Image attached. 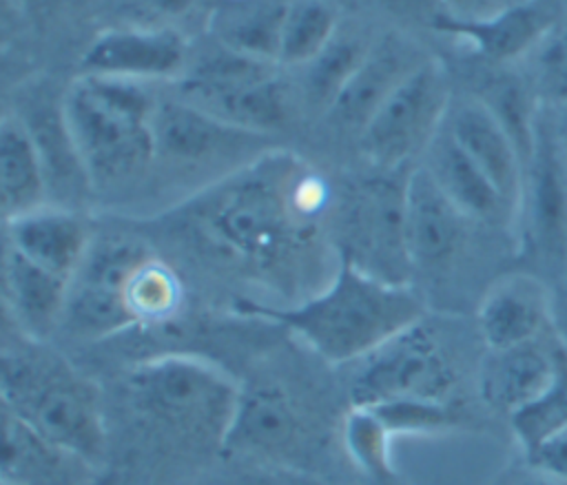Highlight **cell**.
I'll return each instance as SVG.
<instances>
[{"instance_id": "obj_13", "label": "cell", "mask_w": 567, "mask_h": 485, "mask_svg": "<svg viewBox=\"0 0 567 485\" xmlns=\"http://www.w3.org/2000/svg\"><path fill=\"white\" fill-rule=\"evenodd\" d=\"M470 217L439 188L423 164L405 177V246L412 268H441L463 248Z\"/></svg>"}, {"instance_id": "obj_40", "label": "cell", "mask_w": 567, "mask_h": 485, "mask_svg": "<svg viewBox=\"0 0 567 485\" xmlns=\"http://www.w3.org/2000/svg\"><path fill=\"white\" fill-rule=\"evenodd\" d=\"M2 485H18V483H11V481H2Z\"/></svg>"}, {"instance_id": "obj_15", "label": "cell", "mask_w": 567, "mask_h": 485, "mask_svg": "<svg viewBox=\"0 0 567 485\" xmlns=\"http://www.w3.org/2000/svg\"><path fill=\"white\" fill-rule=\"evenodd\" d=\"M560 337L556 330L505 350H485L476 370L481 401L507 419L534 401L551 381Z\"/></svg>"}, {"instance_id": "obj_30", "label": "cell", "mask_w": 567, "mask_h": 485, "mask_svg": "<svg viewBox=\"0 0 567 485\" xmlns=\"http://www.w3.org/2000/svg\"><path fill=\"white\" fill-rule=\"evenodd\" d=\"M343 447L350 461L370 478L392 483L396 472L392 467V438L381 416L372 407L350 405L341 425Z\"/></svg>"}, {"instance_id": "obj_23", "label": "cell", "mask_w": 567, "mask_h": 485, "mask_svg": "<svg viewBox=\"0 0 567 485\" xmlns=\"http://www.w3.org/2000/svg\"><path fill=\"white\" fill-rule=\"evenodd\" d=\"M49 184L38 146L18 115L0 122V204L4 221L47 204Z\"/></svg>"}, {"instance_id": "obj_5", "label": "cell", "mask_w": 567, "mask_h": 485, "mask_svg": "<svg viewBox=\"0 0 567 485\" xmlns=\"http://www.w3.org/2000/svg\"><path fill=\"white\" fill-rule=\"evenodd\" d=\"M239 388L210 363L162 354L128 370L124 399L155 436L195 447H224Z\"/></svg>"}, {"instance_id": "obj_11", "label": "cell", "mask_w": 567, "mask_h": 485, "mask_svg": "<svg viewBox=\"0 0 567 485\" xmlns=\"http://www.w3.org/2000/svg\"><path fill=\"white\" fill-rule=\"evenodd\" d=\"M151 252L137 241H93L69 283L62 328L82 339H102L137 326L126 288L133 270Z\"/></svg>"}, {"instance_id": "obj_37", "label": "cell", "mask_w": 567, "mask_h": 485, "mask_svg": "<svg viewBox=\"0 0 567 485\" xmlns=\"http://www.w3.org/2000/svg\"><path fill=\"white\" fill-rule=\"evenodd\" d=\"M443 4L450 13L461 18H476L496 11V7H492V0H443Z\"/></svg>"}, {"instance_id": "obj_20", "label": "cell", "mask_w": 567, "mask_h": 485, "mask_svg": "<svg viewBox=\"0 0 567 485\" xmlns=\"http://www.w3.org/2000/svg\"><path fill=\"white\" fill-rule=\"evenodd\" d=\"M423 58L403 42L401 38L388 35L370 44L365 58L341 89L332 106L326 111L339 128L354 131L357 135L385 102V97L399 86V82L419 64Z\"/></svg>"}, {"instance_id": "obj_33", "label": "cell", "mask_w": 567, "mask_h": 485, "mask_svg": "<svg viewBox=\"0 0 567 485\" xmlns=\"http://www.w3.org/2000/svg\"><path fill=\"white\" fill-rule=\"evenodd\" d=\"M527 82L540 106L567 102V27L549 29L529 51Z\"/></svg>"}, {"instance_id": "obj_39", "label": "cell", "mask_w": 567, "mask_h": 485, "mask_svg": "<svg viewBox=\"0 0 567 485\" xmlns=\"http://www.w3.org/2000/svg\"><path fill=\"white\" fill-rule=\"evenodd\" d=\"M155 2V7L159 9V11H166V13H182L184 9H188V4L193 2V0H153Z\"/></svg>"}, {"instance_id": "obj_24", "label": "cell", "mask_w": 567, "mask_h": 485, "mask_svg": "<svg viewBox=\"0 0 567 485\" xmlns=\"http://www.w3.org/2000/svg\"><path fill=\"white\" fill-rule=\"evenodd\" d=\"M299 427V416L277 385L239 388L235 414L226 434L224 447L230 450H281Z\"/></svg>"}, {"instance_id": "obj_9", "label": "cell", "mask_w": 567, "mask_h": 485, "mask_svg": "<svg viewBox=\"0 0 567 485\" xmlns=\"http://www.w3.org/2000/svg\"><path fill=\"white\" fill-rule=\"evenodd\" d=\"M357 363L350 401L359 407L401 399L452 401L456 388V368L425 317Z\"/></svg>"}, {"instance_id": "obj_3", "label": "cell", "mask_w": 567, "mask_h": 485, "mask_svg": "<svg viewBox=\"0 0 567 485\" xmlns=\"http://www.w3.org/2000/svg\"><path fill=\"white\" fill-rule=\"evenodd\" d=\"M0 394L4 412L55 447L89 465L104 456L109 430L100 390L40 341L4 348Z\"/></svg>"}, {"instance_id": "obj_38", "label": "cell", "mask_w": 567, "mask_h": 485, "mask_svg": "<svg viewBox=\"0 0 567 485\" xmlns=\"http://www.w3.org/2000/svg\"><path fill=\"white\" fill-rule=\"evenodd\" d=\"M503 485H563V483H558V481H554L551 476H547V474H543V472L529 467V465L523 461V469H518V472H514L512 476H507Z\"/></svg>"}, {"instance_id": "obj_29", "label": "cell", "mask_w": 567, "mask_h": 485, "mask_svg": "<svg viewBox=\"0 0 567 485\" xmlns=\"http://www.w3.org/2000/svg\"><path fill=\"white\" fill-rule=\"evenodd\" d=\"M507 421L520 452L567 427V343L560 341L556 370L545 390Z\"/></svg>"}, {"instance_id": "obj_10", "label": "cell", "mask_w": 567, "mask_h": 485, "mask_svg": "<svg viewBox=\"0 0 567 485\" xmlns=\"http://www.w3.org/2000/svg\"><path fill=\"white\" fill-rule=\"evenodd\" d=\"M514 233L518 257L529 261L527 272L554 286L567 270V175L543 106L534 155L525 166Z\"/></svg>"}, {"instance_id": "obj_25", "label": "cell", "mask_w": 567, "mask_h": 485, "mask_svg": "<svg viewBox=\"0 0 567 485\" xmlns=\"http://www.w3.org/2000/svg\"><path fill=\"white\" fill-rule=\"evenodd\" d=\"M288 0H235L213 18L217 44L277 64L279 33Z\"/></svg>"}, {"instance_id": "obj_21", "label": "cell", "mask_w": 567, "mask_h": 485, "mask_svg": "<svg viewBox=\"0 0 567 485\" xmlns=\"http://www.w3.org/2000/svg\"><path fill=\"white\" fill-rule=\"evenodd\" d=\"M432 27L465 40L485 60L507 64L529 55L551 29V18L532 2H518L476 18L443 11Z\"/></svg>"}, {"instance_id": "obj_4", "label": "cell", "mask_w": 567, "mask_h": 485, "mask_svg": "<svg viewBox=\"0 0 567 485\" xmlns=\"http://www.w3.org/2000/svg\"><path fill=\"white\" fill-rule=\"evenodd\" d=\"M62 106L93 190L128 184L155 162L157 97L142 82L82 73Z\"/></svg>"}, {"instance_id": "obj_18", "label": "cell", "mask_w": 567, "mask_h": 485, "mask_svg": "<svg viewBox=\"0 0 567 485\" xmlns=\"http://www.w3.org/2000/svg\"><path fill=\"white\" fill-rule=\"evenodd\" d=\"M4 246L69 281L93 246L86 219L75 208L60 204H44L4 221Z\"/></svg>"}, {"instance_id": "obj_19", "label": "cell", "mask_w": 567, "mask_h": 485, "mask_svg": "<svg viewBox=\"0 0 567 485\" xmlns=\"http://www.w3.org/2000/svg\"><path fill=\"white\" fill-rule=\"evenodd\" d=\"M423 166L450 202L474 224L514 230V208L478 164L458 146L445 122L425 148Z\"/></svg>"}, {"instance_id": "obj_34", "label": "cell", "mask_w": 567, "mask_h": 485, "mask_svg": "<svg viewBox=\"0 0 567 485\" xmlns=\"http://www.w3.org/2000/svg\"><path fill=\"white\" fill-rule=\"evenodd\" d=\"M520 454L529 467L567 485V427L554 432L551 436L543 438L540 443Z\"/></svg>"}, {"instance_id": "obj_14", "label": "cell", "mask_w": 567, "mask_h": 485, "mask_svg": "<svg viewBox=\"0 0 567 485\" xmlns=\"http://www.w3.org/2000/svg\"><path fill=\"white\" fill-rule=\"evenodd\" d=\"M186 44L171 29H113L100 33L82 55V73L120 80H164L184 73Z\"/></svg>"}, {"instance_id": "obj_32", "label": "cell", "mask_w": 567, "mask_h": 485, "mask_svg": "<svg viewBox=\"0 0 567 485\" xmlns=\"http://www.w3.org/2000/svg\"><path fill=\"white\" fill-rule=\"evenodd\" d=\"M385 427L396 434H436L450 432L465 423L463 412L452 401L401 399L372 407Z\"/></svg>"}, {"instance_id": "obj_12", "label": "cell", "mask_w": 567, "mask_h": 485, "mask_svg": "<svg viewBox=\"0 0 567 485\" xmlns=\"http://www.w3.org/2000/svg\"><path fill=\"white\" fill-rule=\"evenodd\" d=\"M476 330L485 350H505L534 341L551 323V286L520 270L494 279L476 308Z\"/></svg>"}, {"instance_id": "obj_28", "label": "cell", "mask_w": 567, "mask_h": 485, "mask_svg": "<svg viewBox=\"0 0 567 485\" xmlns=\"http://www.w3.org/2000/svg\"><path fill=\"white\" fill-rule=\"evenodd\" d=\"M370 44L359 35L337 33L315 60L303 64V97L315 111L326 113L332 106L365 58Z\"/></svg>"}, {"instance_id": "obj_7", "label": "cell", "mask_w": 567, "mask_h": 485, "mask_svg": "<svg viewBox=\"0 0 567 485\" xmlns=\"http://www.w3.org/2000/svg\"><path fill=\"white\" fill-rule=\"evenodd\" d=\"M277 66L219 44L184 69L179 95L226 124L266 135L288 115Z\"/></svg>"}, {"instance_id": "obj_36", "label": "cell", "mask_w": 567, "mask_h": 485, "mask_svg": "<svg viewBox=\"0 0 567 485\" xmlns=\"http://www.w3.org/2000/svg\"><path fill=\"white\" fill-rule=\"evenodd\" d=\"M551 323L563 343H567V270L551 286Z\"/></svg>"}, {"instance_id": "obj_26", "label": "cell", "mask_w": 567, "mask_h": 485, "mask_svg": "<svg viewBox=\"0 0 567 485\" xmlns=\"http://www.w3.org/2000/svg\"><path fill=\"white\" fill-rule=\"evenodd\" d=\"M2 481L18 485H64L69 474L66 467L71 463H84L38 436L9 412L2 410Z\"/></svg>"}, {"instance_id": "obj_2", "label": "cell", "mask_w": 567, "mask_h": 485, "mask_svg": "<svg viewBox=\"0 0 567 485\" xmlns=\"http://www.w3.org/2000/svg\"><path fill=\"white\" fill-rule=\"evenodd\" d=\"M326 206V186L292 162L264 157L202 206L213 244L257 266L279 264L312 230Z\"/></svg>"}, {"instance_id": "obj_22", "label": "cell", "mask_w": 567, "mask_h": 485, "mask_svg": "<svg viewBox=\"0 0 567 485\" xmlns=\"http://www.w3.org/2000/svg\"><path fill=\"white\" fill-rule=\"evenodd\" d=\"M69 279L31 261L18 250L4 246L2 290L4 306L18 330L31 341H44L62 326Z\"/></svg>"}, {"instance_id": "obj_31", "label": "cell", "mask_w": 567, "mask_h": 485, "mask_svg": "<svg viewBox=\"0 0 567 485\" xmlns=\"http://www.w3.org/2000/svg\"><path fill=\"white\" fill-rule=\"evenodd\" d=\"M128 308L140 323H157L173 317L182 301V283L177 275L148 255L131 275L126 288Z\"/></svg>"}, {"instance_id": "obj_17", "label": "cell", "mask_w": 567, "mask_h": 485, "mask_svg": "<svg viewBox=\"0 0 567 485\" xmlns=\"http://www.w3.org/2000/svg\"><path fill=\"white\" fill-rule=\"evenodd\" d=\"M445 126L458 146L478 164V168L494 182L501 195L518 210L525 166L505 126L476 95L454 100L445 115ZM516 221V217H514Z\"/></svg>"}, {"instance_id": "obj_6", "label": "cell", "mask_w": 567, "mask_h": 485, "mask_svg": "<svg viewBox=\"0 0 567 485\" xmlns=\"http://www.w3.org/2000/svg\"><path fill=\"white\" fill-rule=\"evenodd\" d=\"M377 171L350 182L334 208L337 257L390 283H408L412 261L405 246V177Z\"/></svg>"}, {"instance_id": "obj_8", "label": "cell", "mask_w": 567, "mask_h": 485, "mask_svg": "<svg viewBox=\"0 0 567 485\" xmlns=\"http://www.w3.org/2000/svg\"><path fill=\"white\" fill-rule=\"evenodd\" d=\"M452 104L445 71L423 60L374 111L361 128L359 151L374 171H403L423 155Z\"/></svg>"}, {"instance_id": "obj_1", "label": "cell", "mask_w": 567, "mask_h": 485, "mask_svg": "<svg viewBox=\"0 0 567 485\" xmlns=\"http://www.w3.org/2000/svg\"><path fill=\"white\" fill-rule=\"evenodd\" d=\"M239 312L290 330L330 363H350L421 321L425 306L408 283L383 281L339 259L312 297L290 306L239 301Z\"/></svg>"}, {"instance_id": "obj_35", "label": "cell", "mask_w": 567, "mask_h": 485, "mask_svg": "<svg viewBox=\"0 0 567 485\" xmlns=\"http://www.w3.org/2000/svg\"><path fill=\"white\" fill-rule=\"evenodd\" d=\"M543 111H545V117H547V124L551 131L556 153H558L560 164L567 175V102L556 104V106H543Z\"/></svg>"}, {"instance_id": "obj_27", "label": "cell", "mask_w": 567, "mask_h": 485, "mask_svg": "<svg viewBox=\"0 0 567 485\" xmlns=\"http://www.w3.org/2000/svg\"><path fill=\"white\" fill-rule=\"evenodd\" d=\"M337 33V13L326 0H288L279 33L277 64H308L332 42Z\"/></svg>"}, {"instance_id": "obj_16", "label": "cell", "mask_w": 567, "mask_h": 485, "mask_svg": "<svg viewBox=\"0 0 567 485\" xmlns=\"http://www.w3.org/2000/svg\"><path fill=\"white\" fill-rule=\"evenodd\" d=\"M155 159L171 162H208L219 155H235L246 146L259 144V133L237 128L190 104L177 100H157L155 117Z\"/></svg>"}]
</instances>
